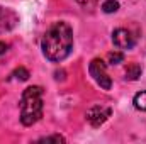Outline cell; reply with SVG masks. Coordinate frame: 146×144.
I'll return each mask as SVG.
<instances>
[{
	"mask_svg": "<svg viewBox=\"0 0 146 144\" xmlns=\"http://www.w3.org/2000/svg\"><path fill=\"white\" fill-rule=\"evenodd\" d=\"M141 73H143L141 65H138V63H131V65L126 68V80H129V81H136V80L141 76Z\"/></svg>",
	"mask_w": 146,
	"mask_h": 144,
	"instance_id": "52a82bcc",
	"label": "cell"
},
{
	"mask_svg": "<svg viewBox=\"0 0 146 144\" xmlns=\"http://www.w3.org/2000/svg\"><path fill=\"white\" fill-rule=\"evenodd\" d=\"M102 10H104L106 14H114V12H117V10H119V2H117V0H106V2L102 3Z\"/></svg>",
	"mask_w": 146,
	"mask_h": 144,
	"instance_id": "8fae6325",
	"label": "cell"
},
{
	"mask_svg": "<svg viewBox=\"0 0 146 144\" xmlns=\"http://www.w3.org/2000/svg\"><path fill=\"white\" fill-rule=\"evenodd\" d=\"M88 73H90V76L94 78V81H95L100 88L110 90L112 80H110L109 73H107V63H106L104 59H100V58L92 59L90 65H88Z\"/></svg>",
	"mask_w": 146,
	"mask_h": 144,
	"instance_id": "3957f363",
	"label": "cell"
},
{
	"mask_svg": "<svg viewBox=\"0 0 146 144\" xmlns=\"http://www.w3.org/2000/svg\"><path fill=\"white\" fill-rule=\"evenodd\" d=\"M112 115V108L107 105H94L92 108L87 110V120L92 127H100L104 122L109 120V117Z\"/></svg>",
	"mask_w": 146,
	"mask_h": 144,
	"instance_id": "277c9868",
	"label": "cell"
},
{
	"mask_svg": "<svg viewBox=\"0 0 146 144\" xmlns=\"http://www.w3.org/2000/svg\"><path fill=\"white\" fill-rule=\"evenodd\" d=\"M80 7H83L85 10L88 9V10H92V9H95L97 7V3H99V0H75Z\"/></svg>",
	"mask_w": 146,
	"mask_h": 144,
	"instance_id": "4fadbf2b",
	"label": "cell"
},
{
	"mask_svg": "<svg viewBox=\"0 0 146 144\" xmlns=\"http://www.w3.org/2000/svg\"><path fill=\"white\" fill-rule=\"evenodd\" d=\"M42 88L39 85L27 87L22 92V98H21V122L22 126L29 127L34 126L37 120L42 117Z\"/></svg>",
	"mask_w": 146,
	"mask_h": 144,
	"instance_id": "7a4b0ae2",
	"label": "cell"
},
{
	"mask_svg": "<svg viewBox=\"0 0 146 144\" xmlns=\"http://www.w3.org/2000/svg\"><path fill=\"white\" fill-rule=\"evenodd\" d=\"M41 49L48 61L61 63L73 51V29L70 24L60 20L49 26L41 39Z\"/></svg>",
	"mask_w": 146,
	"mask_h": 144,
	"instance_id": "6da1fadb",
	"label": "cell"
},
{
	"mask_svg": "<svg viewBox=\"0 0 146 144\" xmlns=\"http://www.w3.org/2000/svg\"><path fill=\"white\" fill-rule=\"evenodd\" d=\"M7 49H9V44L0 41V56H2V54H5V53H7Z\"/></svg>",
	"mask_w": 146,
	"mask_h": 144,
	"instance_id": "5bb4252c",
	"label": "cell"
},
{
	"mask_svg": "<svg viewBox=\"0 0 146 144\" xmlns=\"http://www.w3.org/2000/svg\"><path fill=\"white\" fill-rule=\"evenodd\" d=\"M124 61V53L122 51H110L107 53V63L109 65H119Z\"/></svg>",
	"mask_w": 146,
	"mask_h": 144,
	"instance_id": "9c48e42d",
	"label": "cell"
},
{
	"mask_svg": "<svg viewBox=\"0 0 146 144\" xmlns=\"http://www.w3.org/2000/svg\"><path fill=\"white\" fill-rule=\"evenodd\" d=\"M37 141L39 143H65L66 139L63 136H60V134H51V136H44V137H41Z\"/></svg>",
	"mask_w": 146,
	"mask_h": 144,
	"instance_id": "7c38bea8",
	"label": "cell"
},
{
	"mask_svg": "<svg viewBox=\"0 0 146 144\" xmlns=\"http://www.w3.org/2000/svg\"><path fill=\"white\" fill-rule=\"evenodd\" d=\"M133 105L136 110H141V112H146V90L143 92H138L133 98Z\"/></svg>",
	"mask_w": 146,
	"mask_h": 144,
	"instance_id": "ba28073f",
	"label": "cell"
},
{
	"mask_svg": "<svg viewBox=\"0 0 146 144\" xmlns=\"http://www.w3.org/2000/svg\"><path fill=\"white\" fill-rule=\"evenodd\" d=\"M14 80H19V81H26V80H29V71L24 68V66H19V68H15L14 71H12V75H10Z\"/></svg>",
	"mask_w": 146,
	"mask_h": 144,
	"instance_id": "30bf717a",
	"label": "cell"
},
{
	"mask_svg": "<svg viewBox=\"0 0 146 144\" xmlns=\"http://www.w3.org/2000/svg\"><path fill=\"white\" fill-rule=\"evenodd\" d=\"M19 24V14L10 9V7H2L0 5V34L10 32L15 29Z\"/></svg>",
	"mask_w": 146,
	"mask_h": 144,
	"instance_id": "5b68a950",
	"label": "cell"
},
{
	"mask_svg": "<svg viewBox=\"0 0 146 144\" xmlns=\"http://www.w3.org/2000/svg\"><path fill=\"white\" fill-rule=\"evenodd\" d=\"M112 42L115 48L126 51V49H133L136 44V37L131 34V31L124 29V27H117L112 32Z\"/></svg>",
	"mask_w": 146,
	"mask_h": 144,
	"instance_id": "8992f818",
	"label": "cell"
}]
</instances>
